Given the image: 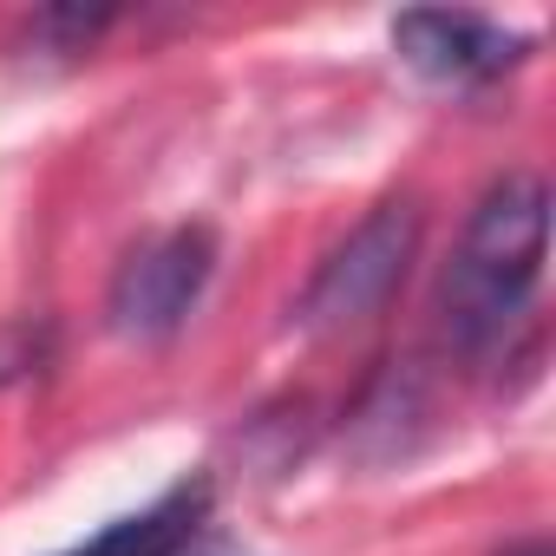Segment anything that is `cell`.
Listing matches in <instances>:
<instances>
[{
  "label": "cell",
  "instance_id": "obj_1",
  "mask_svg": "<svg viewBox=\"0 0 556 556\" xmlns=\"http://www.w3.org/2000/svg\"><path fill=\"white\" fill-rule=\"evenodd\" d=\"M549 203L536 177H504L465 223V242L445 268V328L458 348H491L536 295Z\"/></svg>",
  "mask_w": 556,
  "mask_h": 556
},
{
  "label": "cell",
  "instance_id": "obj_2",
  "mask_svg": "<svg viewBox=\"0 0 556 556\" xmlns=\"http://www.w3.org/2000/svg\"><path fill=\"white\" fill-rule=\"evenodd\" d=\"M216 268V236L210 229H170L157 242H144L112 282V321L118 334H138V341H164L203 295Z\"/></svg>",
  "mask_w": 556,
  "mask_h": 556
},
{
  "label": "cell",
  "instance_id": "obj_3",
  "mask_svg": "<svg viewBox=\"0 0 556 556\" xmlns=\"http://www.w3.org/2000/svg\"><path fill=\"white\" fill-rule=\"evenodd\" d=\"M413 236H419V216L406 203H380L315 275V289H308V321L321 328H341V321H361L374 315L393 282L406 275V255H413Z\"/></svg>",
  "mask_w": 556,
  "mask_h": 556
},
{
  "label": "cell",
  "instance_id": "obj_4",
  "mask_svg": "<svg viewBox=\"0 0 556 556\" xmlns=\"http://www.w3.org/2000/svg\"><path fill=\"white\" fill-rule=\"evenodd\" d=\"M393 47L413 73L445 79V86H478L497 79L504 66L523 60V34H504L484 14H445V8H419L393 21Z\"/></svg>",
  "mask_w": 556,
  "mask_h": 556
},
{
  "label": "cell",
  "instance_id": "obj_5",
  "mask_svg": "<svg viewBox=\"0 0 556 556\" xmlns=\"http://www.w3.org/2000/svg\"><path fill=\"white\" fill-rule=\"evenodd\" d=\"M203 510H210V484H177V491H164L151 510L105 523L92 543H79V549H66V556H177V549L197 536Z\"/></svg>",
  "mask_w": 556,
  "mask_h": 556
},
{
  "label": "cell",
  "instance_id": "obj_6",
  "mask_svg": "<svg viewBox=\"0 0 556 556\" xmlns=\"http://www.w3.org/2000/svg\"><path fill=\"white\" fill-rule=\"evenodd\" d=\"M510 556H549V549H543V543H523V549H510Z\"/></svg>",
  "mask_w": 556,
  "mask_h": 556
}]
</instances>
